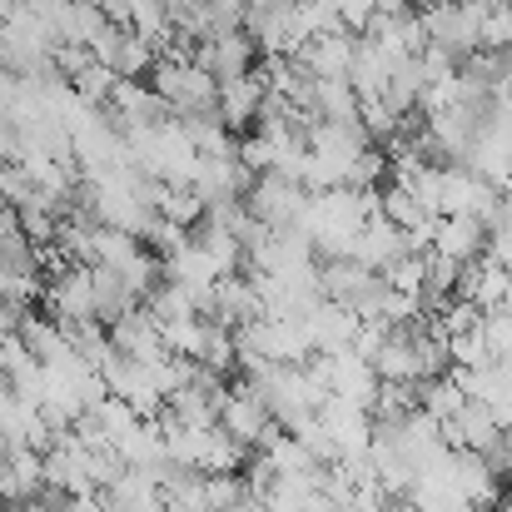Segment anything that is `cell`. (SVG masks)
I'll return each instance as SVG.
<instances>
[{
	"mask_svg": "<svg viewBox=\"0 0 512 512\" xmlns=\"http://www.w3.org/2000/svg\"><path fill=\"white\" fill-rule=\"evenodd\" d=\"M150 90L170 105V115H199V110H214L219 80L204 65H194L189 55H155Z\"/></svg>",
	"mask_w": 512,
	"mask_h": 512,
	"instance_id": "cell-1",
	"label": "cell"
},
{
	"mask_svg": "<svg viewBox=\"0 0 512 512\" xmlns=\"http://www.w3.org/2000/svg\"><path fill=\"white\" fill-rule=\"evenodd\" d=\"M50 55H55L50 25H45L30 5H15V10L0 20V70H15V75H50Z\"/></svg>",
	"mask_w": 512,
	"mask_h": 512,
	"instance_id": "cell-2",
	"label": "cell"
},
{
	"mask_svg": "<svg viewBox=\"0 0 512 512\" xmlns=\"http://www.w3.org/2000/svg\"><path fill=\"white\" fill-rule=\"evenodd\" d=\"M304 204H309L304 179H289V174H274V170L254 174L249 189H244V209H249L259 224H269V229L299 224V219H304Z\"/></svg>",
	"mask_w": 512,
	"mask_h": 512,
	"instance_id": "cell-3",
	"label": "cell"
},
{
	"mask_svg": "<svg viewBox=\"0 0 512 512\" xmlns=\"http://www.w3.org/2000/svg\"><path fill=\"white\" fill-rule=\"evenodd\" d=\"M244 30L254 35V45H259L264 55H299V50L309 45V35H314V25H309V15H304V5H299V0L249 10Z\"/></svg>",
	"mask_w": 512,
	"mask_h": 512,
	"instance_id": "cell-4",
	"label": "cell"
},
{
	"mask_svg": "<svg viewBox=\"0 0 512 512\" xmlns=\"http://www.w3.org/2000/svg\"><path fill=\"white\" fill-rule=\"evenodd\" d=\"M423 20V35L443 50H453L458 60L478 50V30H483V5L473 0H443V5H423L418 10Z\"/></svg>",
	"mask_w": 512,
	"mask_h": 512,
	"instance_id": "cell-5",
	"label": "cell"
},
{
	"mask_svg": "<svg viewBox=\"0 0 512 512\" xmlns=\"http://www.w3.org/2000/svg\"><path fill=\"white\" fill-rule=\"evenodd\" d=\"M219 428L234 438V443H244L249 453H259L264 443H274L284 428L274 423V413L264 408V398L254 393V388H229L224 393V403H219Z\"/></svg>",
	"mask_w": 512,
	"mask_h": 512,
	"instance_id": "cell-6",
	"label": "cell"
},
{
	"mask_svg": "<svg viewBox=\"0 0 512 512\" xmlns=\"http://www.w3.org/2000/svg\"><path fill=\"white\" fill-rule=\"evenodd\" d=\"M378 289H383V274L363 269L358 259H324V269H319V294L343 304V309H353L358 319L373 309Z\"/></svg>",
	"mask_w": 512,
	"mask_h": 512,
	"instance_id": "cell-7",
	"label": "cell"
},
{
	"mask_svg": "<svg viewBox=\"0 0 512 512\" xmlns=\"http://www.w3.org/2000/svg\"><path fill=\"white\" fill-rule=\"evenodd\" d=\"M498 184H488L483 174H473L468 165H443L438 179V214H473L488 224V214L498 209Z\"/></svg>",
	"mask_w": 512,
	"mask_h": 512,
	"instance_id": "cell-8",
	"label": "cell"
},
{
	"mask_svg": "<svg viewBox=\"0 0 512 512\" xmlns=\"http://www.w3.org/2000/svg\"><path fill=\"white\" fill-rule=\"evenodd\" d=\"M105 115L120 135H135V130H150L160 120H170V105L145 85V80H115L110 100H105Z\"/></svg>",
	"mask_w": 512,
	"mask_h": 512,
	"instance_id": "cell-9",
	"label": "cell"
},
{
	"mask_svg": "<svg viewBox=\"0 0 512 512\" xmlns=\"http://www.w3.org/2000/svg\"><path fill=\"white\" fill-rule=\"evenodd\" d=\"M45 314L55 319V324H85V319H95V289H90V264H70V269H60V274H50V284H45Z\"/></svg>",
	"mask_w": 512,
	"mask_h": 512,
	"instance_id": "cell-10",
	"label": "cell"
},
{
	"mask_svg": "<svg viewBox=\"0 0 512 512\" xmlns=\"http://www.w3.org/2000/svg\"><path fill=\"white\" fill-rule=\"evenodd\" d=\"M100 378H105V388H110L115 398H125V403L135 408V418H155V413L165 408V393L155 388L150 363H135V358L115 353V358L100 368Z\"/></svg>",
	"mask_w": 512,
	"mask_h": 512,
	"instance_id": "cell-11",
	"label": "cell"
},
{
	"mask_svg": "<svg viewBox=\"0 0 512 512\" xmlns=\"http://www.w3.org/2000/svg\"><path fill=\"white\" fill-rule=\"evenodd\" d=\"M254 170H244V160L234 150L224 155H199L194 160V174H189V189L204 199V204H224V199H244Z\"/></svg>",
	"mask_w": 512,
	"mask_h": 512,
	"instance_id": "cell-12",
	"label": "cell"
},
{
	"mask_svg": "<svg viewBox=\"0 0 512 512\" xmlns=\"http://www.w3.org/2000/svg\"><path fill=\"white\" fill-rule=\"evenodd\" d=\"M254 55H259V45H254L249 30H224V35H209V40H194L189 45V60L204 65L214 80H229V75L254 70Z\"/></svg>",
	"mask_w": 512,
	"mask_h": 512,
	"instance_id": "cell-13",
	"label": "cell"
},
{
	"mask_svg": "<svg viewBox=\"0 0 512 512\" xmlns=\"http://www.w3.org/2000/svg\"><path fill=\"white\" fill-rule=\"evenodd\" d=\"M259 110H264V80H259V70H244V75L219 80L214 115H219V125H224L229 135H234V130H254V125H259Z\"/></svg>",
	"mask_w": 512,
	"mask_h": 512,
	"instance_id": "cell-14",
	"label": "cell"
},
{
	"mask_svg": "<svg viewBox=\"0 0 512 512\" xmlns=\"http://www.w3.org/2000/svg\"><path fill=\"white\" fill-rule=\"evenodd\" d=\"M438 433H443L448 448H473V453H483V458L503 443V423H498V413H493L488 403H473V398H468L453 418H443Z\"/></svg>",
	"mask_w": 512,
	"mask_h": 512,
	"instance_id": "cell-15",
	"label": "cell"
},
{
	"mask_svg": "<svg viewBox=\"0 0 512 512\" xmlns=\"http://www.w3.org/2000/svg\"><path fill=\"white\" fill-rule=\"evenodd\" d=\"M428 249L443 254V259H453V264H468V259L488 254V224L473 219V214H438Z\"/></svg>",
	"mask_w": 512,
	"mask_h": 512,
	"instance_id": "cell-16",
	"label": "cell"
},
{
	"mask_svg": "<svg viewBox=\"0 0 512 512\" xmlns=\"http://www.w3.org/2000/svg\"><path fill=\"white\" fill-rule=\"evenodd\" d=\"M413 244H408V234L393 224V219H383V214H368L363 219V229L353 234V249H348V259H358L363 269H388L398 254H408Z\"/></svg>",
	"mask_w": 512,
	"mask_h": 512,
	"instance_id": "cell-17",
	"label": "cell"
},
{
	"mask_svg": "<svg viewBox=\"0 0 512 512\" xmlns=\"http://www.w3.org/2000/svg\"><path fill=\"white\" fill-rule=\"evenodd\" d=\"M503 294H508V264L493 259V254H478L458 269V299H468L473 309L483 314H498L503 309Z\"/></svg>",
	"mask_w": 512,
	"mask_h": 512,
	"instance_id": "cell-18",
	"label": "cell"
},
{
	"mask_svg": "<svg viewBox=\"0 0 512 512\" xmlns=\"http://www.w3.org/2000/svg\"><path fill=\"white\" fill-rule=\"evenodd\" d=\"M110 343H115V353H125V358H135V363H150V358L170 353V348H165V334H160V319H155L145 304H135L125 319L110 324Z\"/></svg>",
	"mask_w": 512,
	"mask_h": 512,
	"instance_id": "cell-19",
	"label": "cell"
},
{
	"mask_svg": "<svg viewBox=\"0 0 512 512\" xmlns=\"http://www.w3.org/2000/svg\"><path fill=\"white\" fill-rule=\"evenodd\" d=\"M324 383H329V393H339V398H353V403L373 408L378 373H373V363H368V358H358L353 348H343V353H324Z\"/></svg>",
	"mask_w": 512,
	"mask_h": 512,
	"instance_id": "cell-20",
	"label": "cell"
},
{
	"mask_svg": "<svg viewBox=\"0 0 512 512\" xmlns=\"http://www.w3.org/2000/svg\"><path fill=\"white\" fill-rule=\"evenodd\" d=\"M304 334L314 343V353H343L353 334H358V314L343 309L334 299H319L309 314H304Z\"/></svg>",
	"mask_w": 512,
	"mask_h": 512,
	"instance_id": "cell-21",
	"label": "cell"
},
{
	"mask_svg": "<svg viewBox=\"0 0 512 512\" xmlns=\"http://www.w3.org/2000/svg\"><path fill=\"white\" fill-rule=\"evenodd\" d=\"M353 40L348 30H324V35H309V45L294 55L314 80H348V60H353Z\"/></svg>",
	"mask_w": 512,
	"mask_h": 512,
	"instance_id": "cell-22",
	"label": "cell"
},
{
	"mask_svg": "<svg viewBox=\"0 0 512 512\" xmlns=\"http://www.w3.org/2000/svg\"><path fill=\"white\" fill-rule=\"evenodd\" d=\"M90 289H95V319H100L105 329L140 304L135 289H130V284L120 279V269H110V264H90Z\"/></svg>",
	"mask_w": 512,
	"mask_h": 512,
	"instance_id": "cell-23",
	"label": "cell"
},
{
	"mask_svg": "<svg viewBox=\"0 0 512 512\" xmlns=\"http://www.w3.org/2000/svg\"><path fill=\"white\" fill-rule=\"evenodd\" d=\"M25 348L40 358V363H55V358H65L70 353V334H65V324H55L50 314H20V329H15Z\"/></svg>",
	"mask_w": 512,
	"mask_h": 512,
	"instance_id": "cell-24",
	"label": "cell"
},
{
	"mask_svg": "<svg viewBox=\"0 0 512 512\" xmlns=\"http://www.w3.org/2000/svg\"><path fill=\"white\" fill-rule=\"evenodd\" d=\"M309 115L314 120H358V95L348 80H314L309 90Z\"/></svg>",
	"mask_w": 512,
	"mask_h": 512,
	"instance_id": "cell-25",
	"label": "cell"
},
{
	"mask_svg": "<svg viewBox=\"0 0 512 512\" xmlns=\"http://www.w3.org/2000/svg\"><path fill=\"white\" fill-rule=\"evenodd\" d=\"M468 398H463V388H458V378L453 373H438V378H423L418 383V408L428 413V418H453L458 408H463Z\"/></svg>",
	"mask_w": 512,
	"mask_h": 512,
	"instance_id": "cell-26",
	"label": "cell"
},
{
	"mask_svg": "<svg viewBox=\"0 0 512 512\" xmlns=\"http://www.w3.org/2000/svg\"><path fill=\"white\" fill-rule=\"evenodd\" d=\"M115 80H120V75L90 55V60H85V65H80V70H75L65 85H70V90H75L85 105H105V100H110V90H115Z\"/></svg>",
	"mask_w": 512,
	"mask_h": 512,
	"instance_id": "cell-27",
	"label": "cell"
},
{
	"mask_svg": "<svg viewBox=\"0 0 512 512\" xmlns=\"http://www.w3.org/2000/svg\"><path fill=\"white\" fill-rule=\"evenodd\" d=\"M204 314H184V319H170V324H160V334H165V348L179 353V358H199V348H204Z\"/></svg>",
	"mask_w": 512,
	"mask_h": 512,
	"instance_id": "cell-28",
	"label": "cell"
},
{
	"mask_svg": "<svg viewBox=\"0 0 512 512\" xmlns=\"http://www.w3.org/2000/svg\"><path fill=\"white\" fill-rule=\"evenodd\" d=\"M478 50H512V0H488L483 5Z\"/></svg>",
	"mask_w": 512,
	"mask_h": 512,
	"instance_id": "cell-29",
	"label": "cell"
},
{
	"mask_svg": "<svg viewBox=\"0 0 512 512\" xmlns=\"http://www.w3.org/2000/svg\"><path fill=\"white\" fill-rule=\"evenodd\" d=\"M488 358L493 353H488V339H483V324L478 329H463V334H448V363L453 368H478Z\"/></svg>",
	"mask_w": 512,
	"mask_h": 512,
	"instance_id": "cell-30",
	"label": "cell"
},
{
	"mask_svg": "<svg viewBox=\"0 0 512 512\" xmlns=\"http://www.w3.org/2000/svg\"><path fill=\"white\" fill-rule=\"evenodd\" d=\"M483 339H488V353L498 363H512V314L498 309V314H483Z\"/></svg>",
	"mask_w": 512,
	"mask_h": 512,
	"instance_id": "cell-31",
	"label": "cell"
},
{
	"mask_svg": "<svg viewBox=\"0 0 512 512\" xmlns=\"http://www.w3.org/2000/svg\"><path fill=\"white\" fill-rule=\"evenodd\" d=\"M65 512H110V498L105 493H75V498H65Z\"/></svg>",
	"mask_w": 512,
	"mask_h": 512,
	"instance_id": "cell-32",
	"label": "cell"
},
{
	"mask_svg": "<svg viewBox=\"0 0 512 512\" xmlns=\"http://www.w3.org/2000/svg\"><path fill=\"white\" fill-rule=\"evenodd\" d=\"M15 329H20V309L0 299V339H5V334H15Z\"/></svg>",
	"mask_w": 512,
	"mask_h": 512,
	"instance_id": "cell-33",
	"label": "cell"
},
{
	"mask_svg": "<svg viewBox=\"0 0 512 512\" xmlns=\"http://www.w3.org/2000/svg\"><path fill=\"white\" fill-rule=\"evenodd\" d=\"M304 512H343V508L329 498V493H319V488H314V493H309V503H304Z\"/></svg>",
	"mask_w": 512,
	"mask_h": 512,
	"instance_id": "cell-34",
	"label": "cell"
},
{
	"mask_svg": "<svg viewBox=\"0 0 512 512\" xmlns=\"http://www.w3.org/2000/svg\"><path fill=\"white\" fill-rule=\"evenodd\" d=\"M224 512H264V503H259V498H239L234 508H224Z\"/></svg>",
	"mask_w": 512,
	"mask_h": 512,
	"instance_id": "cell-35",
	"label": "cell"
},
{
	"mask_svg": "<svg viewBox=\"0 0 512 512\" xmlns=\"http://www.w3.org/2000/svg\"><path fill=\"white\" fill-rule=\"evenodd\" d=\"M493 512H512V483H503V493H498V503H493Z\"/></svg>",
	"mask_w": 512,
	"mask_h": 512,
	"instance_id": "cell-36",
	"label": "cell"
},
{
	"mask_svg": "<svg viewBox=\"0 0 512 512\" xmlns=\"http://www.w3.org/2000/svg\"><path fill=\"white\" fill-rule=\"evenodd\" d=\"M503 309L512 314V269H508V294H503Z\"/></svg>",
	"mask_w": 512,
	"mask_h": 512,
	"instance_id": "cell-37",
	"label": "cell"
},
{
	"mask_svg": "<svg viewBox=\"0 0 512 512\" xmlns=\"http://www.w3.org/2000/svg\"><path fill=\"white\" fill-rule=\"evenodd\" d=\"M15 5H20V0H0V20H5V15H10Z\"/></svg>",
	"mask_w": 512,
	"mask_h": 512,
	"instance_id": "cell-38",
	"label": "cell"
},
{
	"mask_svg": "<svg viewBox=\"0 0 512 512\" xmlns=\"http://www.w3.org/2000/svg\"><path fill=\"white\" fill-rule=\"evenodd\" d=\"M35 512H65V498H60V503H55V508H35Z\"/></svg>",
	"mask_w": 512,
	"mask_h": 512,
	"instance_id": "cell-39",
	"label": "cell"
},
{
	"mask_svg": "<svg viewBox=\"0 0 512 512\" xmlns=\"http://www.w3.org/2000/svg\"><path fill=\"white\" fill-rule=\"evenodd\" d=\"M423 5H443V0H418V10H423Z\"/></svg>",
	"mask_w": 512,
	"mask_h": 512,
	"instance_id": "cell-40",
	"label": "cell"
},
{
	"mask_svg": "<svg viewBox=\"0 0 512 512\" xmlns=\"http://www.w3.org/2000/svg\"><path fill=\"white\" fill-rule=\"evenodd\" d=\"M5 448H10V443H5V433H0V453H5Z\"/></svg>",
	"mask_w": 512,
	"mask_h": 512,
	"instance_id": "cell-41",
	"label": "cell"
}]
</instances>
